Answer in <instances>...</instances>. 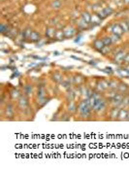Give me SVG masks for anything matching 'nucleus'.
<instances>
[{
	"mask_svg": "<svg viewBox=\"0 0 129 170\" xmlns=\"http://www.w3.org/2000/svg\"><path fill=\"white\" fill-rule=\"evenodd\" d=\"M75 117L76 121L85 122L93 120V111L89 107L87 98H82L78 101V112Z\"/></svg>",
	"mask_w": 129,
	"mask_h": 170,
	"instance_id": "1",
	"label": "nucleus"
},
{
	"mask_svg": "<svg viewBox=\"0 0 129 170\" xmlns=\"http://www.w3.org/2000/svg\"><path fill=\"white\" fill-rule=\"evenodd\" d=\"M18 113H19V110L17 107V104L15 103V101L11 100L2 108L1 120L2 121H9V122L15 121Z\"/></svg>",
	"mask_w": 129,
	"mask_h": 170,
	"instance_id": "2",
	"label": "nucleus"
},
{
	"mask_svg": "<svg viewBox=\"0 0 129 170\" xmlns=\"http://www.w3.org/2000/svg\"><path fill=\"white\" fill-rule=\"evenodd\" d=\"M109 108H110V100L105 95H103L98 99L93 108V117H106Z\"/></svg>",
	"mask_w": 129,
	"mask_h": 170,
	"instance_id": "3",
	"label": "nucleus"
},
{
	"mask_svg": "<svg viewBox=\"0 0 129 170\" xmlns=\"http://www.w3.org/2000/svg\"><path fill=\"white\" fill-rule=\"evenodd\" d=\"M128 52L129 51H127L124 48H118L117 50H114L111 57L112 61L117 65H122Z\"/></svg>",
	"mask_w": 129,
	"mask_h": 170,
	"instance_id": "4",
	"label": "nucleus"
},
{
	"mask_svg": "<svg viewBox=\"0 0 129 170\" xmlns=\"http://www.w3.org/2000/svg\"><path fill=\"white\" fill-rule=\"evenodd\" d=\"M109 89V79L106 78H97L95 91L101 93H105Z\"/></svg>",
	"mask_w": 129,
	"mask_h": 170,
	"instance_id": "5",
	"label": "nucleus"
},
{
	"mask_svg": "<svg viewBox=\"0 0 129 170\" xmlns=\"http://www.w3.org/2000/svg\"><path fill=\"white\" fill-rule=\"evenodd\" d=\"M59 87H60L64 92L68 91L74 87L73 84V74H65L64 75V78L62 80V82L59 84Z\"/></svg>",
	"mask_w": 129,
	"mask_h": 170,
	"instance_id": "6",
	"label": "nucleus"
},
{
	"mask_svg": "<svg viewBox=\"0 0 129 170\" xmlns=\"http://www.w3.org/2000/svg\"><path fill=\"white\" fill-rule=\"evenodd\" d=\"M106 32L108 34L115 33V34L120 35V36H122V34H123L122 29H121V27L120 26V23H118L117 22L109 23L108 26H106Z\"/></svg>",
	"mask_w": 129,
	"mask_h": 170,
	"instance_id": "7",
	"label": "nucleus"
},
{
	"mask_svg": "<svg viewBox=\"0 0 129 170\" xmlns=\"http://www.w3.org/2000/svg\"><path fill=\"white\" fill-rule=\"evenodd\" d=\"M16 104H17V107H18V110L19 111H22V110L26 109L27 107L30 106V102H29V97L26 96L25 94H22L19 98L16 101Z\"/></svg>",
	"mask_w": 129,
	"mask_h": 170,
	"instance_id": "8",
	"label": "nucleus"
},
{
	"mask_svg": "<svg viewBox=\"0 0 129 170\" xmlns=\"http://www.w3.org/2000/svg\"><path fill=\"white\" fill-rule=\"evenodd\" d=\"M120 109L117 107H110L107 112V115L105 117V121H110V122H117L118 118V113H120Z\"/></svg>",
	"mask_w": 129,
	"mask_h": 170,
	"instance_id": "9",
	"label": "nucleus"
},
{
	"mask_svg": "<svg viewBox=\"0 0 129 170\" xmlns=\"http://www.w3.org/2000/svg\"><path fill=\"white\" fill-rule=\"evenodd\" d=\"M49 78H51L53 83L59 86V84L62 82V80L64 78V74L60 70H53V71H52L51 74H49Z\"/></svg>",
	"mask_w": 129,
	"mask_h": 170,
	"instance_id": "10",
	"label": "nucleus"
},
{
	"mask_svg": "<svg viewBox=\"0 0 129 170\" xmlns=\"http://www.w3.org/2000/svg\"><path fill=\"white\" fill-rule=\"evenodd\" d=\"M124 95L120 92H117L115 96L110 99V107H117V108H121L122 106V101Z\"/></svg>",
	"mask_w": 129,
	"mask_h": 170,
	"instance_id": "11",
	"label": "nucleus"
},
{
	"mask_svg": "<svg viewBox=\"0 0 129 170\" xmlns=\"http://www.w3.org/2000/svg\"><path fill=\"white\" fill-rule=\"evenodd\" d=\"M51 99L52 98L49 97V95L43 96V97H36V96H34V104L36 105L37 110H40L41 108L46 106V105L49 102V100H51Z\"/></svg>",
	"mask_w": 129,
	"mask_h": 170,
	"instance_id": "12",
	"label": "nucleus"
},
{
	"mask_svg": "<svg viewBox=\"0 0 129 170\" xmlns=\"http://www.w3.org/2000/svg\"><path fill=\"white\" fill-rule=\"evenodd\" d=\"M65 110L69 112L73 117H75L78 112V101L72 100V101H66L65 103Z\"/></svg>",
	"mask_w": 129,
	"mask_h": 170,
	"instance_id": "13",
	"label": "nucleus"
},
{
	"mask_svg": "<svg viewBox=\"0 0 129 170\" xmlns=\"http://www.w3.org/2000/svg\"><path fill=\"white\" fill-rule=\"evenodd\" d=\"M22 92L26 96L30 97L35 94V89H34V85L31 82H26L22 88Z\"/></svg>",
	"mask_w": 129,
	"mask_h": 170,
	"instance_id": "14",
	"label": "nucleus"
},
{
	"mask_svg": "<svg viewBox=\"0 0 129 170\" xmlns=\"http://www.w3.org/2000/svg\"><path fill=\"white\" fill-rule=\"evenodd\" d=\"M87 78L82 73H73V84L74 86H82L83 84H87Z\"/></svg>",
	"mask_w": 129,
	"mask_h": 170,
	"instance_id": "15",
	"label": "nucleus"
},
{
	"mask_svg": "<svg viewBox=\"0 0 129 170\" xmlns=\"http://www.w3.org/2000/svg\"><path fill=\"white\" fill-rule=\"evenodd\" d=\"M8 94H9V97H10V100L16 102L18 99L19 98V96L22 94V89H19V88H18L16 87H13L9 91Z\"/></svg>",
	"mask_w": 129,
	"mask_h": 170,
	"instance_id": "16",
	"label": "nucleus"
},
{
	"mask_svg": "<svg viewBox=\"0 0 129 170\" xmlns=\"http://www.w3.org/2000/svg\"><path fill=\"white\" fill-rule=\"evenodd\" d=\"M64 34H65V38H73L77 34V28H75L73 26H66L63 28Z\"/></svg>",
	"mask_w": 129,
	"mask_h": 170,
	"instance_id": "17",
	"label": "nucleus"
},
{
	"mask_svg": "<svg viewBox=\"0 0 129 170\" xmlns=\"http://www.w3.org/2000/svg\"><path fill=\"white\" fill-rule=\"evenodd\" d=\"M117 92L123 94V95H126V94H128V92H129V85L127 83H125L124 81L121 80L120 85H118V87H117Z\"/></svg>",
	"mask_w": 129,
	"mask_h": 170,
	"instance_id": "18",
	"label": "nucleus"
},
{
	"mask_svg": "<svg viewBox=\"0 0 129 170\" xmlns=\"http://www.w3.org/2000/svg\"><path fill=\"white\" fill-rule=\"evenodd\" d=\"M104 47H105V45H104V43H103V41H102L101 38H96V39L93 40V42H92V48H93L94 50H95V51H97V52L100 53Z\"/></svg>",
	"mask_w": 129,
	"mask_h": 170,
	"instance_id": "19",
	"label": "nucleus"
},
{
	"mask_svg": "<svg viewBox=\"0 0 129 170\" xmlns=\"http://www.w3.org/2000/svg\"><path fill=\"white\" fill-rule=\"evenodd\" d=\"M128 113H129V108H127V107H121L120 109V113H118L117 122H125Z\"/></svg>",
	"mask_w": 129,
	"mask_h": 170,
	"instance_id": "20",
	"label": "nucleus"
},
{
	"mask_svg": "<svg viewBox=\"0 0 129 170\" xmlns=\"http://www.w3.org/2000/svg\"><path fill=\"white\" fill-rule=\"evenodd\" d=\"M121 79L116 78V77H112L109 79V89H115L117 91V87L120 85Z\"/></svg>",
	"mask_w": 129,
	"mask_h": 170,
	"instance_id": "21",
	"label": "nucleus"
},
{
	"mask_svg": "<svg viewBox=\"0 0 129 170\" xmlns=\"http://www.w3.org/2000/svg\"><path fill=\"white\" fill-rule=\"evenodd\" d=\"M64 99H65V102L66 101H72V100H76V95H75V92H74V89L73 88L68 89V91L64 92ZM77 101V100H76Z\"/></svg>",
	"mask_w": 129,
	"mask_h": 170,
	"instance_id": "22",
	"label": "nucleus"
},
{
	"mask_svg": "<svg viewBox=\"0 0 129 170\" xmlns=\"http://www.w3.org/2000/svg\"><path fill=\"white\" fill-rule=\"evenodd\" d=\"M77 27H78V29H80V30H85V29L90 28V23H87L85 19L80 18L77 21Z\"/></svg>",
	"mask_w": 129,
	"mask_h": 170,
	"instance_id": "23",
	"label": "nucleus"
},
{
	"mask_svg": "<svg viewBox=\"0 0 129 170\" xmlns=\"http://www.w3.org/2000/svg\"><path fill=\"white\" fill-rule=\"evenodd\" d=\"M56 26H48L46 28V36L48 39H54L56 33Z\"/></svg>",
	"mask_w": 129,
	"mask_h": 170,
	"instance_id": "24",
	"label": "nucleus"
},
{
	"mask_svg": "<svg viewBox=\"0 0 129 170\" xmlns=\"http://www.w3.org/2000/svg\"><path fill=\"white\" fill-rule=\"evenodd\" d=\"M103 19H101L98 17V15L96 13H94L91 15V19H90V27H95L96 26H99L102 23Z\"/></svg>",
	"mask_w": 129,
	"mask_h": 170,
	"instance_id": "25",
	"label": "nucleus"
},
{
	"mask_svg": "<svg viewBox=\"0 0 129 170\" xmlns=\"http://www.w3.org/2000/svg\"><path fill=\"white\" fill-rule=\"evenodd\" d=\"M29 40H30V42H33V43L40 42L42 40L41 34L39 33L38 31H36V30H32V32L30 34V37H29Z\"/></svg>",
	"mask_w": 129,
	"mask_h": 170,
	"instance_id": "26",
	"label": "nucleus"
},
{
	"mask_svg": "<svg viewBox=\"0 0 129 170\" xmlns=\"http://www.w3.org/2000/svg\"><path fill=\"white\" fill-rule=\"evenodd\" d=\"M72 117H73L72 115L64 109L62 114H61V117H60V122H70L72 120Z\"/></svg>",
	"mask_w": 129,
	"mask_h": 170,
	"instance_id": "27",
	"label": "nucleus"
},
{
	"mask_svg": "<svg viewBox=\"0 0 129 170\" xmlns=\"http://www.w3.org/2000/svg\"><path fill=\"white\" fill-rule=\"evenodd\" d=\"M102 39V41L104 43V45L105 46H113V41H112V38L110 36V34H105V35H103V36L101 37Z\"/></svg>",
	"mask_w": 129,
	"mask_h": 170,
	"instance_id": "28",
	"label": "nucleus"
},
{
	"mask_svg": "<svg viewBox=\"0 0 129 170\" xmlns=\"http://www.w3.org/2000/svg\"><path fill=\"white\" fill-rule=\"evenodd\" d=\"M62 112H63V110H61V108H58L57 111L53 115V118L51 119V121H52V122H53V121H56V122H60V117H61Z\"/></svg>",
	"mask_w": 129,
	"mask_h": 170,
	"instance_id": "29",
	"label": "nucleus"
},
{
	"mask_svg": "<svg viewBox=\"0 0 129 170\" xmlns=\"http://www.w3.org/2000/svg\"><path fill=\"white\" fill-rule=\"evenodd\" d=\"M54 39L57 40V41H63L64 39H66V38H65V34H64V31H63V29H57Z\"/></svg>",
	"mask_w": 129,
	"mask_h": 170,
	"instance_id": "30",
	"label": "nucleus"
},
{
	"mask_svg": "<svg viewBox=\"0 0 129 170\" xmlns=\"http://www.w3.org/2000/svg\"><path fill=\"white\" fill-rule=\"evenodd\" d=\"M113 51H114V49H113L112 46H105V47H104V48L102 49V51H101L100 53L102 54V56L108 57L109 54H112Z\"/></svg>",
	"mask_w": 129,
	"mask_h": 170,
	"instance_id": "31",
	"label": "nucleus"
},
{
	"mask_svg": "<svg viewBox=\"0 0 129 170\" xmlns=\"http://www.w3.org/2000/svg\"><path fill=\"white\" fill-rule=\"evenodd\" d=\"M118 23H120V26H121V27L122 29L123 33H128L129 32V26L127 24V23L125 22L124 19H121V21L118 22Z\"/></svg>",
	"mask_w": 129,
	"mask_h": 170,
	"instance_id": "32",
	"label": "nucleus"
},
{
	"mask_svg": "<svg viewBox=\"0 0 129 170\" xmlns=\"http://www.w3.org/2000/svg\"><path fill=\"white\" fill-rule=\"evenodd\" d=\"M96 82H97V78H87V85L88 87H90V88H92L95 89Z\"/></svg>",
	"mask_w": 129,
	"mask_h": 170,
	"instance_id": "33",
	"label": "nucleus"
},
{
	"mask_svg": "<svg viewBox=\"0 0 129 170\" xmlns=\"http://www.w3.org/2000/svg\"><path fill=\"white\" fill-rule=\"evenodd\" d=\"M102 11H103V13L105 14V16L106 17H109V16H111V15H113L114 14V9L111 7V6H106V7H103L102 8Z\"/></svg>",
	"mask_w": 129,
	"mask_h": 170,
	"instance_id": "34",
	"label": "nucleus"
},
{
	"mask_svg": "<svg viewBox=\"0 0 129 170\" xmlns=\"http://www.w3.org/2000/svg\"><path fill=\"white\" fill-rule=\"evenodd\" d=\"M81 18L88 23H90V19H91V15L89 14L87 11H83L81 13Z\"/></svg>",
	"mask_w": 129,
	"mask_h": 170,
	"instance_id": "35",
	"label": "nucleus"
},
{
	"mask_svg": "<svg viewBox=\"0 0 129 170\" xmlns=\"http://www.w3.org/2000/svg\"><path fill=\"white\" fill-rule=\"evenodd\" d=\"M110 36L112 38L113 44H117V43H118L121 40V36H120V35H117V34H115V33L110 34Z\"/></svg>",
	"mask_w": 129,
	"mask_h": 170,
	"instance_id": "36",
	"label": "nucleus"
},
{
	"mask_svg": "<svg viewBox=\"0 0 129 170\" xmlns=\"http://www.w3.org/2000/svg\"><path fill=\"white\" fill-rule=\"evenodd\" d=\"M10 30H11V27H10L8 24L6 23H1V32L2 34H8L10 32Z\"/></svg>",
	"mask_w": 129,
	"mask_h": 170,
	"instance_id": "37",
	"label": "nucleus"
},
{
	"mask_svg": "<svg viewBox=\"0 0 129 170\" xmlns=\"http://www.w3.org/2000/svg\"><path fill=\"white\" fill-rule=\"evenodd\" d=\"M61 1L60 0H53V1L52 2V7L54 9V10H59L61 8Z\"/></svg>",
	"mask_w": 129,
	"mask_h": 170,
	"instance_id": "38",
	"label": "nucleus"
},
{
	"mask_svg": "<svg viewBox=\"0 0 129 170\" xmlns=\"http://www.w3.org/2000/svg\"><path fill=\"white\" fill-rule=\"evenodd\" d=\"M32 30L30 28H26L25 30L22 32V38H25V39H29L30 37V34H31Z\"/></svg>",
	"mask_w": 129,
	"mask_h": 170,
	"instance_id": "39",
	"label": "nucleus"
},
{
	"mask_svg": "<svg viewBox=\"0 0 129 170\" xmlns=\"http://www.w3.org/2000/svg\"><path fill=\"white\" fill-rule=\"evenodd\" d=\"M121 107H127V108H129V95H128V94L124 95V98H123L122 106Z\"/></svg>",
	"mask_w": 129,
	"mask_h": 170,
	"instance_id": "40",
	"label": "nucleus"
},
{
	"mask_svg": "<svg viewBox=\"0 0 129 170\" xmlns=\"http://www.w3.org/2000/svg\"><path fill=\"white\" fill-rule=\"evenodd\" d=\"M122 65H124V66H129V52L127 54V56L124 59V61H123V64Z\"/></svg>",
	"mask_w": 129,
	"mask_h": 170,
	"instance_id": "41",
	"label": "nucleus"
},
{
	"mask_svg": "<svg viewBox=\"0 0 129 170\" xmlns=\"http://www.w3.org/2000/svg\"><path fill=\"white\" fill-rule=\"evenodd\" d=\"M124 19H125V22L127 23V24L129 26V17H125V18H124Z\"/></svg>",
	"mask_w": 129,
	"mask_h": 170,
	"instance_id": "42",
	"label": "nucleus"
},
{
	"mask_svg": "<svg viewBox=\"0 0 129 170\" xmlns=\"http://www.w3.org/2000/svg\"><path fill=\"white\" fill-rule=\"evenodd\" d=\"M124 4L127 5V6H129V0H124Z\"/></svg>",
	"mask_w": 129,
	"mask_h": 170,
	"instance_id": "43",
	"label": "nucleus"
},
{
	"mask_svg": "<svg viewBox=\"0 0 129 170\" xmlns=\"http://www.w3.org/2000/svg\"><path fill=\"white\" fill-rule=\"evenodd\" d=\"M125 122H129V113H128V115H127V118H126V120H125Z\"/></svg>",
	"mask_w": 129,
	"mask_h": 170,
	"instance_id": "44",
	"label": "nucleus"
},
{
	"mask_svg": "<svg viewBox=\"0 0 129 170\" xmlns=\"http://www.w3.org/2000/svg\"><path fill=\"white\" fill-rule=\"evenodd\" d=\"M128 95H129V92H128Z\"/></svg>",
	"mask_w": 129,
	"mask_h": 170,
	"instance_id": "45",
	"label": "nucleus"
}]
</instances>
